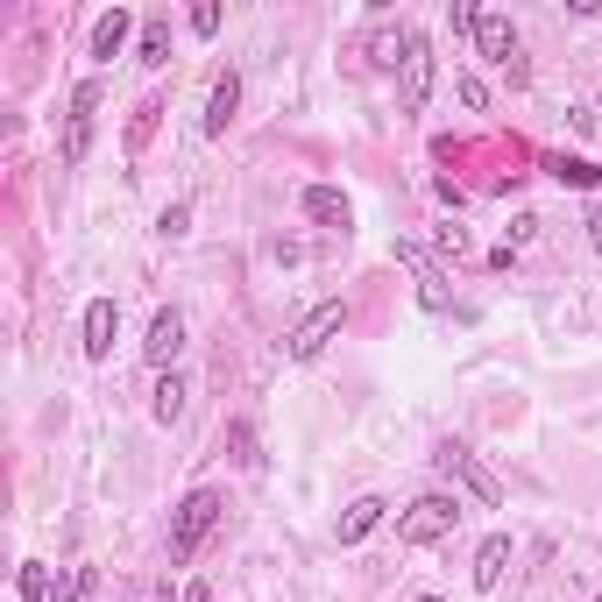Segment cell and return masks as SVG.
<instances>
[{"instance_id": "cell-1", "label": "cell", "mask_w": 602, "mask_h": 602, "mask_svg": "<svg viewBox=\"0 0 602 602\" xmlns=\"http://www.w3.org/2000/svg\"><path fill=\"white\" fill-rule=\"evenodd\" d=\"M220 511H227V496H220V490H191V496L178 503V511H170V560H178V568H185V560L213 539Z\"/></svg>"}, {"instance_id": "cell-2", "label": "cell", "mask_w": 602, "mask_h": 602, "mask_svg": "<svg viewBox=\"0 0 602 602\" xmlns=\"http://www.w3.org/2000/svg\"><path fill=\"white\" fill-rule=\"evenodd\" d=\"M454 524H461V503L446 490H433V496H418V503H404V511H397V539H404V546H440Z\"/></svg>"}, {"instance_id": "cell-3", "label": "cell", "mask_w": 602, "mask_h": 602, "mask_svg": "<svg viewBox=\"0 0 602 602\" xmlns=\"http://www.w3.org/2000/svg\"><path fill=\"white\" fill-rule=\"evenodd\" d=\"M433 468H440L446 482H461V490H468L475 503H490V511L503 503V482H496L490 468H482V454H468L461 440H440V446H433Z\"/></svg>"}, {"instance_id": "cell-4", "label": "cell", "mask_w": 602, "mask_h": 602, "mask_svg": "<svg viewBox=\"0 0 602 602\" xmlns=\"http://www.w3.org/2000/svg\"><path fill=\"white\" fill-rule=\"evenodd\" d=\"M475 50L490 57V65L511 71V86L532 79V65H524V50H517V29H511V14H496V8H482L475 14Z\"/></svg>"}, {"instance_id": "cell-5", "label": "cell", "mask_w": 602, "mask_h": 602, "mask_svg": "<svg viewBox=\"0 0 602 602\" xmlns=\"http://www.w3.org/2000/svg\"><path fill=\"white\" fill-rule=\"evenodd\" d=\"M341 326H347V305H341V298L313 305V313H305V319H298V326H290V334H284V355H290V362H313L326 341H341Z\"/></svg>"}, {"instance_id": "cell-6", "label": "cell", "mask_w": 602, "mask_h": 602, "mask_svg": "<svg viewBox=\"0 0 602 602\" xmlns=\"http://www.w3.org/2000/svg\"><path fill=\"white\" fill-rule=\"evenodd\" d=\"M92 114H100V79H86L71 92V114H65V164H86L92 149Z\"/></svg>"}, {"instance_id": "cell-7", "label": "cell", "mask_w": 602, "mask_h": 602, "mask_svg": "<svg viewBox=\"0 0 602 602\" xmlns=\"http://www.w3.org/2000/svg\"><path fill=\"white\" fill-rule=\"evenodd\" d=\"M178 355H185V313H178V305H164V313L149 319L142 362H149V368H164V376H170V362H178Z\"/></svg>"}, {"instance_id": "cell-8", "label": "cell", "mask_w": 602, "mask_h": 602, "mask_svg": "<svg viewBox=\"0 0 602 602\" xmlns=\"http://www.w3.org/2000/svg\"><path fill=\"white\" fill-rule=\"evenodd\" d=\"M425 92H433V43L412 29V50H404V86H397V107L404 114H418L425 107Z\"/></svg>"}, {"instance_id": "cell-9", "label": "cell", "mask_w": 602, "mask_h": 602, "mask_svg": "<svg viewBox=\"0 0 602 602\" xmlns=\"http://www.w3.org/2000/svg\"><path fill=\"white\" fill-rule=\"evenodd\" d=\"M235 107H241V79H235V71H220V79H213V92H206L199 135H213V142H220V135H227V121H235Z\"/></svg>"}, {"instance_id": "cell-10", "label": "cell", "mask_w": 602, "mask_h": 602, "mask_svg": "<svg viewBox=\"0 0 602 602\" xmlns=\"http://www.w3.org/2000/svg\"><path fill=\"white\" fill-rule=\"evenodd\" d=\"M305 220H319V227H334V235H347V220H355V206H347V191L341 185H305Z\"/></svg>"}, {"instance_id": "cell-11", "label": "cell", "mask_w": 602, "mask_h": 602, "mask_svg": "<svg viewBox=\"0 0 602 602\" xmlns=\"http://www.w3.org/2000/svg\"><path fill=\"white\" fill-rule=\"evenodd\" d=\"M114 334H121V305H114V298H92V305H86V362H107V355H114Z\"/></svg>"}, {"instance_id": "cell-12", "label": "cell", "mask_w": 602, "mask_h": 602, "mask_svg": "<svg viewBox=\"0 0 602 602\" xmlns=\"http://www.w3.org/2000/svg\"><path fill=\"white\" fill-rule=\"evenodd\" d=\"M383 517H391V503H383V496H355V503H347V511H341V524H334V539H341V546H362V539L368 532H376V524Z\"/></svg>"}, {"instance_id": "cell-13", "label": "cell", "mask_w": 602, "mask_h": 602, "mask_svg": "<svg viewBox=\"0 0 602 602\" xmlns=\"http://www.w3.org/2000/svg\"><path fill=\"white\" fill-rule=\"evenodd\" d=\"M503 568H511V539H503V532H490V539H482V546H475V589H496V581H503Z\"/></svg>"}, {"instance_id": "cell-14", "label": "cell", "mask_w": 602, "mask_h": 602, "mask_svg": "<svg viewBox=\"0 0 602 602\" xmlns=\"http://www.w3.org/2000/svg\"><path fill=\"white\" fill-rule=\"evenodd\" d=\"M185 404H191V383L178 376V368H170V376L157 383V397H149V418H157V425H178V418H185Z\"/></svg>"}, {"instance_id": "cell-15", "label": "cell", "mask_w": 602, "mask_h": 602, "mask_svg": "<svg viewBox=\"0 0 602 602\" xmlns=\"http://www.w3.org/2000/svg\"><path fill=\"white\" fill-rule=\"evenodd\" d=\"M128 29H135V14H128V8H107L100 22H92V57H121Z\"/></svg>"}, {"instance_id": "cell-16", "label": "cell", "mask_w": 602, "mask_h": 602, "mask_svg": "<svg viewBox=\"0 0 602 602\" xmlns=\"http://www.w3.org/2000/svg\"><path fill=\"white\" fill-rule=\"evenodd\" d=\"M135 57H142L149 71L170 65V14H149V22H142V43H135Z\"/></svg>"}, {"instance_id": "cell-17", "label": "cell", "mask_w": 602, "mask_h": 602, "mask_svg": "<svg viewBox=\"0 0 602 602\" xmlns=\"http://www.w3.org/2000/svg\"><path fill=\"white\" fill-rule=\"evenodd\" d=\"M546 170L560 185H574V191H602V164H581V157H546Z\"/></svg>"}, {"instance_id": "cell-18", "label": "cell", "mask_w": 602, "mask_h": 602, "mask_svg": "<svg viewBox=\"0 0 602 602\" xmlns=\"http://www.w3.org/2000/svg\"><path fill=\"white\" fill-rule=\"evenodd\" d=\"M227 454H235L241 468H263V454H256V425H248V418L227 425Z\"/></svg>"}, {"instance_id": "cell-19", "label": "cell", "mask_w": 602, "mask_h": 602, "mask_svg": "<svg viewBox=\"0 0 602 602\" xmlns=\"http://www.w3.org/2000/svg\"><path fill=\"white\" fill-rule=\"evenodd\" d=\"M22 602H57V589H50V568H43V560H22Z\"/></svg>"}, {"instance_id": "cell-20", "label": "cell", "mask_w": 602, "mask_h": 602, "mask_svg": "<svg viewBox=\"0 0 602 602\" xmlns=\"http://www.w3.org/2000/svg\"><path fill=\"white\" fill-rule=\"evenodd\" d=\"M157 114H164V100H142V107H135V121H128V149H142L149 135H157Z\"/></svg>"}, {"instance_id": "cell-21", "label": "cell", "mask_w": 602, "mask_h": 602, "mask_svg": "<svg viewBox=\"0 0 602 602\" xmlns=\"http://www.w3.org/2000/svg\"><path fill=\"white\" fill-rule=\"evenodd\" d=\"M475 14H482V8H468V0H454V8H446V29H454V36H475Z\"/></svg>"}, {"instance_id": "cell-22", "label": "cell", "mask_w": 602, "mask_h": 602, "mask_svg": "<svg viewBox=\"0 0 602 602\" xmlns=\"http://www.w3.org/2000/svg\"><path fill=\"white\" fill-rule=\"evenodd\" d=\"M92 589V568H79V574H65V581H57V602H79Z\"/></svg>"}, {"instance_id": "cell-23", "label": "cell", "mask_w": 602, "mask_h": 602, "mask_svg": "<svg viewBox=\"0 0 602 602\" xmlns=\"http://www.w3.org/2000/svg\"><path fill=\"white\" fill-rule=\"evenodd\" d=\"M191 36H220V8H213V0H206V8H191Z\"/></svg>"}, {"instance_id": "cell-24", "label": "cell", "mask_w": 602, "mask_h": 602, "mask_svg": "<svg viewBox=\"0 0 602 602\" xmlns=\"http://www.w3.org/2000/svg\"><path fill=\"white\" fill-rule=\"evenodd\" d=\"M157 227H164V235H170V241H178V235H185V227H191V206H164V220H157Z\"/></svg>"}, {"instance_id": "cell-25", "label": "cell", "mask_w": 602, "mask_h": 602, "mask_svg": "<svg viewBox=\"0 0 602 602\" xmlns=\"http://www.w3.org/2000/svg\"><path fill=\"white\" fill-rule=\"evenodd\" d=\"M461 107L482 114V107H490V86H482V79H461Z\"/></svg>"}, {"instance_id": "cell-26", "label": "cell", "mask_w": 602, "mask_h": 602, "mask_svg": "<svg viewBox=\"0 0 602 602\" xmlns=\"http://www.w3.org/2000/svg\"><path fill=\"white\" fill-rule=\"evenodd\" d=\"M440 248L446 256H468V227H440Z\"/></svg>"}, {"instance_id": "cell-27", "label": "cell", "mask_w": 602, "mask_h": 602, "mask_svg": "<svg viewBox=\"0 0 602 602\" xmlns=\"http://www.w3.org/2000/svg\"><path fill=\"white\" fill-rule=\"evenodd\" d=\"M581 227H589V248L602 256V206H589V220H581Z\"/></svg>"}, {"instance_id": "cell-28", "label": "cell", "mask_w": 602, "mask_h": 602, "mask_svg": "<svg viewBox=\"0 0 602 602\" xmlns=\"http://www.w3.org/2000/svg\"><path fill=\"white\" fill-rule=\"evenodd\" d=\"M185 602H213V589H206V581H191V589H185Z\"/></svg>"}, {"instance_id": "cell-29", "label": "cell", "mask_w": 602, "mask_h": 602, "mask_svg": "<svg viewBox=\"0 0 602 602\" xmlns=\"http://www.w3.org/2000/svg\"><path fill=\"white\" fill-rule=\"evenodd\" d=\"M404 602H440V595H404Z\"/></svg>"}, {"instance_id": "cell-30", "label": "cell", "mask_w": 602, "mask_h": 602, "mask_svg": "<svg viewBox=\"0 0 602 602\" xmlns=\"http://www.w3.org/2000/svg\"><path fill=\"white\" fill-rule=\"evenodd\" d=\"M595 602H602V595H595Z\"/></svg>"}]
</instances>
